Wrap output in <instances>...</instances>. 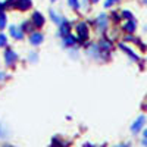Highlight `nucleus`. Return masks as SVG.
I'll use <instances>...</instances> for the list:
<instances>
[{
    "mask_svg": "<svg viewBox=\"0 0 147 147\" xmlns=\"http://www.w3.org/2000/svg\"><path fill=\"white\" fill-rule=\"evenodd\" d=\"M82 49H84V55L90 60H94V62H109L110 60V53L102 52L97 41H88Z\"/></svg>",
    "mask_w": 147,
    "mask_h": 147,
    "instance_id": "1",
    "label": "nucleus"
},
{
    "mask_svg": "<svg viewBox=\"0 0 147 147\" xmlns=\"http://www.w3.org/2000/svg\"><path fill=\"white\" fill-rule=\"evenodd\" d=\"M74 31H75L77 35V40L78 44L81 46V49L90 41V37H91V31H90V24L88 21H78V22H74Z\"/></svg>",
    "mask_w": 147,
    "mask_h": 147,
    "instance_id": "2",
    "label": "nucleus"
},
{
    "mask_svg": "<svg viewBox=\"0 0 147 147\" xmlns=\"http://www.w3.org/2000/svg\"><path fill=\"white\" fill-rule=\"evenodd\" d=\"M3 5H5V10H16L21 12V13H25V12L32 10L34 2L32 0H3Z\"/></svg>",
    "mask_w": 147,
    "mask_h": 147,
    "instance_id": "3",
    "label": "nucleus"
},
{
    "mask_svg": "<svg viewBox=\"0 0 147 147\" xmlns=\"http://www.w3.org/2000/svg\"><path fill=\"white\" fill-rule=\"evenodd\" d=\"M88 24H91L93 28L99 32L100 35L106 34L109 31V27H110V18L107 13H105V12H100V13H97L94 16L93 21H90Z\"/></svg>",
    "mask_w": 147,
    "mask_h": 147,
    "instance_id": "4",
    "label": "nucleus"
},
{
    "mask_svg": "<svg viewBox=\"0 0 147 147\" xmlns=\"http://www.w3.org/2000/svg\"><path fill=\"white\" fill-rule=\"evenodd\" d=\"M19 60H21V59H19L18 52H16L10 44H9L7 47L3 49V63H5L6 68H9V69H15L16 65L19 63Z\"/></svg>",
    "mask_w": 147,
    "mask_h": 147,
    "instance_id": "5",
    "label": "nucleus"
},
{
    "mask_svg": "<svg viewBox=\"0 0 147 147\" xmlns=\"http://www.w3.org/2000/svg\"><path fill=\"white\" fill-rule=\"evenodd\" d=\"M27 40H28V43H30L31 47L38 49L40 46L44 44V41H46V35H44V32H43L41 30H34L31 34L27 35Z\"/></svg>",
    "mask_w": 147,
    "mask_h": 147,
    "instance_id": "6",
    "label": "nucleus"
},
{
    "mask_svg": "<svg viewBox=\"0 0 147 147\" xmlns=\"http://www.w3.org/2000/svg\"><path fill=\"white\" fill-rule=\"evenodd\" d=\"M56 28H57V30H56V37L60 40V38H63V37H66L68 34L72 32V30H74V21L65 18Z\"/></svg>",
    "mask_w": 147,
    "mask_h": 147,
    "instance_id": "7",
    "label": "nucleus"
},
{
    "mask_svg": "<svg viewBox=\"0 0 147 147\" xmlns=\"http://www.w3.org/2000/svg\"><path fill=\"white\" fill-rule=\"evenodd\" d=\"M7 35L9 38H13L15 41H24L25 40V32L21 30V27L18 24H9L7 25Z\"/></svg>",
    "mask_w": 147,
    "mask_h": 147,
    "instance_id": "8",
    "label": "nucleus"
},
{
    "mask_svg": "<svg viewBox=\"0 0 147 147\" xmlns=\"http://www.w3.org/2000/svg\"><path fill=\"white\" fill-rule=\"evenodd\" d=\"M30 19L32 22V25L35 27V30H43L46 27V22H47V18L41 10H32Z\"/></svg>",
    "mask_w": 147,
    "mask_h": 147,
    "instance_id": "9",
    "label": "nucleus"
},
{
    "mask_svg": "<svg viewBox=\"0 0 147 147\" xmlns=\"http://www.w3.org/2000/svg\"><path fill=\"white\" fill-rule=\"evenodd\" d=\"M75 46H80L78 44V40H77V35L75 34H68L66 37H63V38H60V47L63 49V50H68V49H72ZM81 47V46H80Z\"/></svg>",
    "mask_w": 147,
    "mask_h": 147,
    "instance_id": "10",
    "label": "nucleus"
},
{
    "mask_svg": "<svg viewBox=\"0 0 147 147\" xmlns=\"http://www.w3.org/2000/svg\"><path fill=\"white\" fill-rule=\"evenodd\" d=\"M97 44H99V47L102 49V52H105V53H112V50H113L112 38L107 37L106 34L100 35V38H99V41H97Z\"/></svg>",
    "mask_w": 147,
    "mask_h": 147,
    "instance_id": "11",
    "label": "nucleus"
},
{
    "mask_svg": "<svg viewBox=\"0 0 147 147\" xmlns=\"http://www.w3.org/2000/svg\"><path fill=\"white\" fill-rule=\"evenodd\" d=\"M47 13H49V19H50V22L53 24V25H59V24L60 22H62L66 16L63 15V13H60V12L59 10H56V9H53V7H50V9H49V12H47Z\"/></svg>",
    "mask_w": 147,
    "mask_h": 147,
    "instance_id": "12",
    "label": "nucleus"
},
{
    "mask_svg": "<svg viewBox=\"0 0 147 147\" xmlns=\"http://www.w3.org/2000/svg\"><path fill=\"white\" fill-rule=\"evenodd\" d=\"M118 47H119L121 50L124 52V53H125V55L132 60V62H140V56H138L136 52H134L131 47H128V46H127V44H124V43H119V44H118Z\"/></svg>",
    "mask_w": 147,
    "mask_h": 147,
    "instance_id": "13",
    "label": "nucleus"
},
{
    "mask_svg": "<svg viewBox=\"0 0 147 147\" xmlns=\"http://www.w3.org/2000/svg\"><path fill=\"white\" fill-rule=\"evenodd\" d=\"M121 28H122V31L127 32V34H134L136 30H137V21L136 19H128V21H125L124 24H122Z\"/></svg>",
    "mask_w": 147,
    "mask_h": 147,
    "instance_id": "14",
    "label": "nucleus"
},
{
    "mask_svg": "<svg viewBox=\"0 0 147 147\" xmlns=\"http://www.w3.org/2000/svg\"><path fill=\"white\" fill-rule=\"evenodd\" d=\"M144 122H146V116H144V115L138 116L136 121H134V122H132V125H131V131H132V134H138V132L141 131L143 125H144Z\"/></svg>",
    "mask_w": 147,
    "mask_h": 147,
    "instance_id": "15",
    "label": "nucleus"
},
{
    "mask_svg": "<svg viewBox=\"0 0 147 147\" xmlns=\"http://www.w3.org/2000/svg\"><path fill=\"white\" fill-rule=\"evenodd\" d=\"M19 27H21V30H22L24 32H25V35L31 34V32L35 30V27L32 25V22H31V19H30V18L22 19V21H21V24H19Z\"/></svg>",
    "mask_w": 147,
    "mask_h": 147,
    "instance_id": "16",
    "label": "nucleus"
},
{
    "mask_svg": "<svg viewBox=\"0 0 147 147\" xmlns=\"http://www.w3.org/2000/svg\"><path fill=\"white\" fill-rule=\"evenodd\" d=\"M27 60H28V63L31 65H35V63H38V60H40V53L37 49H31V50H28L27 53Z\"/></svg>",
    "mask_w": 147,
    "mask_h": 147,
    "instance_id": "17",
    "label": "nucleus"
},
{
    "mask_svg": "<svg viewBox=\"0 0 147 147\" xmlns=\"http://www.w3.org/2000/svg\"><path fill=\"white\" fill-rule=\"evenodd\" d=\"M66 5H68V7L72 12H75L77 15H81V3H80V0H66Z\"/></svg>",
    "mask_w": 147,
    "mask_h": 147,
    "instance_id": "18",
    "label": "nucleus"
},
{
    "mask_svg": "<svg viewBox=\"0 0 147 147\" xmlns=\"http://www.w3.org/2000/svg\"><path fill=\"white\" fill-rule=\"evenodd\" d=\"M66 53H68V56L72 60H75V62H77V60L80 59V56H81V47L80 46H75V47H72V49H68Z\"/></svg>",
    "mask_w": 147,
    "mask_h": 147,
    "instance_id": "19",
    "label": "nucleus"
},
{
    "mask_svg": "<svg viewBox=\"0 0 147 147\" xmlns=\"http://www.w3.org/2000/svg\"><path fill=\"white\" fill-rule=\"evenodd\" d=\"M50 147H69V143L63 141L60 137H53L52 143H50Z\"/></svg>",
    "mask_w": 147,
    "mask_h": 147,
    "instance_id": "20",
    "label": "nucleus"
},
{
    "mask_svg": "<svg viewBox=\"0 0 147 147\" xmlns=\"http://www.w3.org/2000/svg\"><path fill=\"white\" fill-rule=\"evenodd\" d=\"M9 25V19L6 12H0V31H5Z\"/></svg>",
    "mask_w": 147,
    "mask_h": 147,
    "instance_id": "21",
    "label": "nucleus"
},
{
    "mask_svg": "<svg viewBox=\"0 0 147 147\" xmlns=\"http://www.w3.org/2000/svg\"><path fill=\"white\" fill-rule=\"evenodd\" d=\"M9 46V35L3 31H0V50Z\"/></svg>",
    "mask_w": 147,
    "mask_h": 147,
    "instance_id": "22",
    "label": "nucleus"
},
{
    "mask_svg": "<svg viewBox=\"0 0 147 147\" xmlns=\"http://www.w3.org/2000/svg\"><path fill=\"white\" fill-rule=\"evenodd\" d=\"M7 137H9V129L3 122L0 121V140H6Z\"/></svg>",
    "mask_w": 147,
    "mask_h": 147,
    "instance_id": "23",
    "label": "nucleus"
},
{
    "mask_svg": "<svg viewBox=\"0 0 147 147\" xmlns=\"http://www.w3.org/2000/svg\"><path fill=\"white\" fill-rule=\"evenodd\" d=\"M10 74L6 71V69H0V84H3V82H6L7 80H10Z\"/></svg>",
    "mask_w": 147,
    "mask_h": 147,
    "instance_id": "24",
    "label": "nucleus"
},
{
    "mask_svg": "<svg viewBox=\"0 0 147 147\" xmlns=\"http://www.w3.org/2000/svg\"><path fill=\"white\" fill-rule=\"evenodd\" d=\"M109 18H110V21H112L113 24H118L122 18H121V12H116V10H112V13L109 15Z\"/></svg>",
    "mask_w": 147,
    "mask_h": 147,
    "instance_id": "25",
    "label": "nucleus"
},
{
    "mask_svg": "<svg viewBox=\"0 0 147 147\" xmlns=\"http://www.w3.org/2000/svg\"><path fill=\"white\" fill-rule=\"evenodd\" d=\"M121 18H124V19L128 21V19H134V15H132L131 10H127V9H125V10L121 12Z\"/></svg>",
    "mask_w": 147,
    "mask_h": 147,
    "instance_id": "26",
    "label": "nucleus"
},
{
    "mask_svg": "<svg viewBox=\"0 0 147 147\" xmlns=\"http://www.w3.org/2000/svg\"><path fill=\"white\" fill-rule=\"evenodd\" d=\"M121 2V0H105V3H103V6H105V9H110L112 6H115V5H118Z\"/></svg>",
    "mask_w": 147,
    "mask_h": 147,
    "instance_id": "27",
    "label": "nucleus"
},
{
    "mask_svg": "<svg viewBox=\"0 0 147 147\" xmlns=\"http://www.w3.org/2000/svg\"><path fill=\"white\" fill-rule=\"evenodd\" d=\"M80 3H81V10H82V9H84L85 12L90 10V6H91L90 0H80Z\"/></svg>",
    "mask_w": 147,
    "mask_h": 147,
    "instance_id": "28",
    "label": "nucleus"
},
{
    "mask_svg": "<svg viewBox=\"0 0 147 147\" xmlns=\"http://www.w3.org/2000/svg\"><path fill=\"white\" fill-rule=\"evenodd\" d=\"M0 12H6L5 10V5H3V0H0Z\"/></svg>",
    "mask_w": 147,
    "mask_h": 147,
    "instance_id": "29",
    "label": "nucleus"
},
{
    "mask_svg": "<svg viewBox=\"0 0 147 147\" xmlns=\"http://www.w3.org/2000/svg\"><path fill=\"white\" fill-rule=\"evenodd\" d=\"M82 147H97V146H93L91 143H85V144H84Z\"/></svg>",
    "mask_w": 147,
    "mask_h": 147,
    "instance_id": "30",
    "label": "nucleus"
},
{
    "mask_svg": "<svg viewBox=\"0 0 147 147\" xmlns=\"http://www.w3.org/2000/svg\"><path fill=\"white\" fill-rule=\"evenodd\" d=\"M0 147H15L13 144H9V143H6V144H3V146H0Z\"/></svg>",
    "mask_w": 147,
    "mask_h": 147,
    "instance_id": "31",
    "label": "nucleus"
},
{
    "mask_svg": "<svg viewBox=\"0 0 147 147\" xmlns=\"http://www.w3.org/2000/svg\"><path fill=\"white\" fill-rule=\"evenodd\" d=\"M99 2H100V0H90V3H91V5H97Z\"/></svg>",
    "mask_w": 147,
    "mask_h": 147,
    "instance_id": "32",
    "label": "nucleus"
},
{
    "mask_svg": "<svg viewBox=\"0 0 147 147\" xmlns=\"http://www.w3.org/2000/svg\"><path fill=\"white\" fill-rule=\"evenodd\" d=\"M143 136H144V138H147V128L143 131Z\"/></svg>",
    "mask_w": 147,
    "mask_h": 147,
    "instance_id": "33",
    "label": "nucleus"
},
{
    "mask_svg": "<svg viewBox=\"0 0 147 147\" xmlns=\"http://www.w3.org/2000/svg\"><path fill=\"white\" fill-rule=\"evenodd\" d=\"M115 147H128L127 144H119V146H115Z\"/></svg>",
    "mask_w": 147,
    "mask_h": 147,
    "instance_id": "34",
    "label": "nucleus"
},
{
    "mask_svg": "<svg viewBox=\"0 0 147 147\" xmlns=\"http://www.w3.org/2000/svg\"><path fill=\"white\" fill-rule=\"evenodd\" d=\"M57 2H59V0H50V3H53V5H55V3H57Z\"/></svg>",
    "mask_w": 147,
    "mask_h": 147,
    "instance_id": "35",
    "label": "nucleus"
},
{
    "mask_svg": "<svg viewBox=\"0 0 147 147\" xmlns=\"http://www.w3.org/2000/svg\"><path fill=\"white\" fill-rule=\"evenodd\" d=\"M143 144H144V146H147V138H144V140H143Z\"/></svg>",
    "mask_w": 147,
    "mask_h": 147,
    "instance_id": "36",
    "label": "nucleus"
},
{
    "mask_svg": "<svg viewBox=\"0 0 147 147\" xmlns=\"http://www.w3.org/2000/svg\"><path fill=\"white\" fill-rule=\"evenodd\" d=\"M141 3L143 5H147V0H141Z\"/></svg>",
    "mask_w": 147,
    "mask_h": 147,
    "instance_id": "37",
    "label": "nucleus"
}]
</instances>
